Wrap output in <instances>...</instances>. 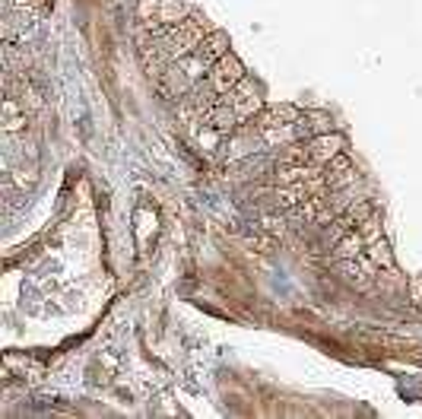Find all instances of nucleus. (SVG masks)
Segmentation results:
<instances>
[{"label":"nucleus","mask_w":422,"mask_h":419,"mask_svg":"<svg viewBox=\"0 0 422 419\" xmlns=\"http://www.w3.org/2000/svg\"><path fill=\"white\" fill-rule=\"evenodd\" d=\"M340 146H343V137H337V134H321V137L311 140V146H305V156L311 162H330L333 156H340Z\"/></svg>","instance_id":"obj_1"},{"label":"nucleus","mask_w":422,"mask_h":419,"mask_svg":"<svg viewBox=\"0 0 422 419\" xmlns=\"http://www.w3.org/2000/svg\"><path fill=\"white\" fill-rule=\"evenodd\" d=\"M298 121V111L296 108H289V105H276V108H267V111L261 114V124L264 127H286V124H296Z\"/></svg>","instance_id":"obj_4"},{"label":"nucleus","mask_w":422,"mask_h":419,"mask_svg":"<svg viewBox=\"0 0 422 419\" xmlns=\"http://www.w3.org/2000/svg\"><path fill=\"white\" fill-rule=\"evenodd\" d=\"M359 251H362V235H346V239L337 245L340 258H359Z\"/></svg>","instance_id":"obj_6"},{"label":"nucleus","mask_w":422,"mask_h":419,"mask_svg":"<svg viewBox=\"0 0 422 419\" xmlns=\"http://www.w3.org/2000/svg\"><path fill=\"white\" fill-rule=\"evenodd\" d=\"M242 77H244V70H242V64L232 58V54H222L220 58V64H216V86L220 89H232L235 83H242Z\"/></svg>","instance_id":"obj_3"},{"label":"nucleus","mask_w":422,"mask_h":419,"mask_svg":"<svg viewBox=\"0 0 422 419\" xmlns=\"http://www.w3.org/2000/svg\"><path fill=\"white\" fill-rule=\"evenodd\" d=\"M372 254H375V261H381V263H387V267H391V254H387V241L381 239V235H375V239H372Z\"/></svg>","instance_id":"obj_8"},{"label":"nucleus","mask_w":422,"mask_h":419,"mask_svg":"<svg viewBox=\"0 0 422 419\" xmlns=\"http://www.w3.org/2000/svg\"><path fill=\"white\" fill-rule=\"evenodd\" d=\"M340 270L346 273V280H352L356 286H369V276L359 270V263L356 261H340Z\"/></svg>","instance_id":"obj_7"},{"label":"nucleus","mask_w":422,"mask_h":419,"mask_svg":"<svg viewBox=\"0 0 422 419\" xmlns=\"http://www.w3.org/2000/svg\"><path fill=\"white\" fill-rule=\"evenodd\" d=\"M226 48H229V36H226V32H213L207 42H200L194 60H197V64H203V67H210L213 60H220L222 54H226Z\"/></svg>","instance_id":"obj_2"},{"label":"nucleus","mask_w":422,"mask_h":419,"mask_svg":"<svg viewBox=\"0 0 422 419\" xmlns=\"http://www.w3.org/2000/svg\"><path fill=\"white\" fill-rule=\"evenodd\" d=\"M207 121L216 127V131H232L235 121H238V111H232V108H229V102H222L220 108H213V111L207 114Z\"/></svg>","instance_id":"obj_5"}]
</instances>
